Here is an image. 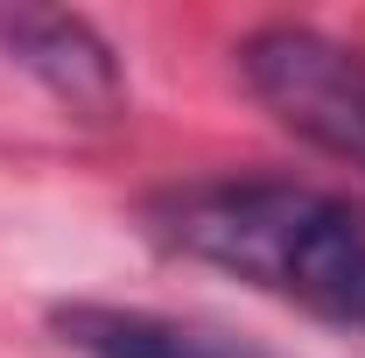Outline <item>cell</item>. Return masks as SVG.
Here are the masks:
<instances>
[{
  "label": "cell",
  "instance_id": "cell-4",
  "mask_svg": "<svg viewBox=\"0 0 365 358\" xmlns=\"http://www.w3.org/2000/svg\"><path fill=\"white\" fill-rule=\"evenodd\" d=\"M49 330L85 358H267L211 323H182L162 310H120V302H63Z\"/></svg>",
  "mask_w": 365,
  "mask_h": 358
},
{
  "label": "cell",
  "instance_id": "cell-1",
  "mask_svg": "<svg viewBox=\"0 0 365 358\" xmlns=\"http://www.w3.org/2000/svg\"><path fill=\"white\" fill-rule=\"evenodd\" d=\"M148 232L330 330H365V211L330 190L281 176L182 183L148 197Z\"/></svg>",
  "mask_w": 365,
  "mask_h": 358
},
{
  "label": "cell",
  "instance_id": "cell-2",
  "mask_svg": "<svg viewBox=\"0 0 365 358\" xmlns=\"http://www.w3.org/2000/svg\"><path fill=\"white\" fill-rule=\"evenodd\" d=\"M239 71H246L253 98L295 140L323 148L344 169H365V56L359 49L281 21V29H260L239 43Z\"/></svg>",
  "mask_w": 365,
  "mask_h": 358
},
{
  "label": "cell",
  "instance_id": "cell-3",
  "mask_svg": "<svg viewBox=\"0 0 365 358\" xmlns=\"http://www.w3.org/2000/svg\"><path fill=\"white\" fill-rule=\"evenodd\" d=\"M0 43L14 49V63L29 78H43L49 98H63L78 120H113L120 113V56L98 43V29L78 14H49V7H21L0 14Z\"/></svg>",
  "mask_w": 365,
  "mask_h": 358
}]
</instances>
